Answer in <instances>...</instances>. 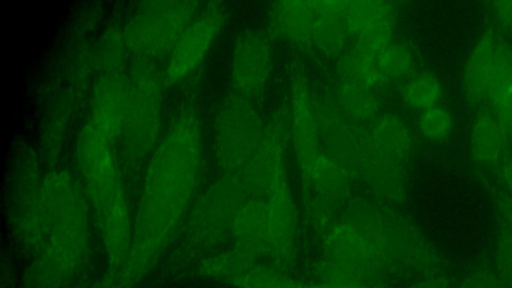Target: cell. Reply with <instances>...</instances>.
<instances>
[{
    "label": "cell",
    "instance_id": "1",
    "mask_svg": "<svg viewBox=\"0 0 512 288\" xmlns=\"http://www.w3.org/2000/svg\"><path fill=\"white\" fill-rule=\"evenodd\" d=\"M203 154L197 114L185 109L172 120L149 157L138 214V236L170 233L195 190Z\"/></svg>",
    "mask_w": 512,
    "mask_h": 288
},
{
    "label": "cell",
    "instance_id": "2",
    "mask_svg": "<svg viewBox=\"0 0 512 288\" xmlns=\"http://www.w3.org/2000/svg\"><path fill=\"white\" fill-rule=\"evenodd\" d=\"M342 216L357 225L394 279H421L445 273L446 265L433 243L406 215L378 199L351 198Z\"/></svg>",
    "mask_w": 512,
    "mask_h": 288
},
{
    "label": "cell",
    "instance_id": "3",
    "mask_svg": "<svg viewBox=\"0 0 512 288\" xmlns=\"http://www.w3.org/2000/svg\"><path fill=\"white\" fill-rule=\"evenodd\" d=\"M114 144L90 121L80 130L76 160L95 215L113 248L129 237V214Z\"/></svg>",
    "mask_w": 512,
    "mask_h": 288
},
{
    "label": "cell",
    "instance_id": "4",
    "mask_svg": "<svg viewBox=\"0 0 512 288\" xmlns=\"http://www.w3.org/2000/svg\"><path fill=\"white\" fill-rule=\"evenodd\" d=\"M165 86L163 73L151 60L137 58L133 62L127 74V108L119 139L122 160L128 166L138 168L149 159L161 138Z\"/></svg>",
    "mask_w": 512,
    "mask_h": 288
},
{
    "label": "cell",
    "instance_id": "5",
    "mask_svg": "<svg viewBox=\"0 0 512 288\" xmlns=\"http://www.w3.org/2000/svg\"><path fill=\"white\" fill-rule=\"evenodd\" d=\"M196 5L191 1L144 3L122 30L127 49L147 60L169 54L195 17Z\"/></svg>",
    "mask_w": 512,
    "mask_h": 288
},
{
    "label": "cell",
    "instance_id": "6",
    "mask_svg": "<svg viewBox=\"0 0 512 288\" xmlns=\"http://www.w3.org/2000/svg\"><path fill=\"white\" fill-rule=\"evenodd\" d=\"M264 125L250 98L227 96L215 119V156L224 174H241L251 159Z\"/></svg>",
    "mask_w": 512,
    "mask_h": 288
},
{
    "label": "cell",
    "instance_id": "7",
    "mask_svg": "<svg viewBox=\"0 0 512 288\" xmlns=\"http://www.w3.org/2000/svg\"><path fill=\"white\" fill-rule=\"evenodd\" d=\"M249 197L240 174H224L211 184L194 214L195 226L206 246L215 247L231 238L234 217Z\"/></svg>",
    "mask_w": 512,
    "mask_h": 288
},
{
    "label": "cell",
    "instance_id": "8",
    "mask_svg": "<svg viewBox=\"0 0 512 288\" xmlns=\"http://www.w3.org/2000/svg\"><path fill=\"white\" fill-rule=\"evenodd\" d=\"M226 20L218 6L196 14L169 52L163 72L165 84H174L193 72L205 59Z\"/></svg>",
    "mask_w": 512,
    "mask_h": 288
},
{
    "label": "cell",
    "instance_id": "9",
    "mask_svg": "<svg viewBox=\"0 0 512 288\" xmlns=\"http://www.w3.org/2000/svg\"><path fill=\"white\" fill-rule=\"evenodd\" d=\"M290 134L297 166L304 181L322 153L315 102L304 71L295 67L290 79Z\"/></svg>",
    "mask_w": 512,
    "mask_h": 288
},
{
    "label": "cell",
    "instance_id": "10",
    "mask_svg": "<svg viewBox=\"0 0 512 288\" xmlns=\"http://www.w3.org/2000/svg\"><path fill=\"white\" fill-rule=\"evenodd\" d=\"M269 216L270 264L289 273L298 255L299 217L287 176L280 179L265 198Z\"/></svg>",
    "mask_w": 512,
    "mask_h": 288
},
{
    "label": "cell",
    "instance_id": "11",
    "mask_svg": "<svg viewBox=\"0 0 512 288\" xmlns=\"http://www.w3.org/2000/svg\"><path fill=\"white\" fill-rule=\"evenodd\" d=\"M286 124L280 114L265 125L259 143L240 174L250 197L266 198L272 187L286 177Z\"/></svg>",
    "mask_w": 512,
    "mask_h": 288
},
{
    "label": "cell",
    "instance_id": "12",
    "mask_svg": "<svg viewBox=\"0 0 512 288\" xmlns=\"http://www.w3.org/2000/svg\"><path fill=\"white\" fill-rule=\"evenodd\" d=\"M273 51L262 32L245 31L237 36L231 54V81L236 93L250 98L266 87L272 69Z\"/></svg>",
    "mask_w": 512,
    "mask_h": 288
},
{
    "label": "cell",
    "instance_id": "13",
    "mask_svg": "<svg viewBox=\"0 0 512 288\" xmlns=\"http://www.w3.org/2000/svg\"><path fill=\"white\" fill-rule=\"evenodd\" d=\"M356 174L376 199L391 205H399L405 200L407 181L404 164L382 152L367 131L362 140Z\"/></svg>",
    "mask_w": 512,
    "mask_h": 288
},
{
    "label": "cell",
    "instance_id": "14",
    "mask_svg": "<svg viewBox=\"0 0 512 288\" xmlns=\"http://www.w3.org/2000/svg\"><path fill=\"white\" fill-rule=\"evenodd\" d=\"M320 136L330 155L346 165L357 176L360 148L366 131L346 116L335 100L315 102Z\"/></svg>",
    "mask_w": 512,
    "mask_h": 288
},
{
    "label": "cell",
    "instance_id": "15",
    "mask_svg": "<svg viewBox=\"0 0 512 288\" xmlns=\"http://www.w3.org/2000/svg\"><path fill=\"white\" fill-rule=\"evenodd\" d=\"M127 108V75L103 72L95 82L89 121L113 144L120 139Z\"/></svg>",
    "mask_w": 512,
    "mask_h": 288
},
{
    "label": "cell",
    "instance_id": "16",
    "mask_svg": "<svg viewBox=\"0 0 512 288\" xmlns=\"http://www.w3.org/2000/svg\"><path fill=\"white\" fill-rule=\"evenodd\" d=\"M233 247L256 262L269 255V216L265 198L249 197L238 209L231 228Z\"/></svg>",
    "mask_w": 512,
    "mask_h": 288
},
{
    "label": "cell",
    "instance_id": "17",
    "mask_svg": "<svg viewBox=\"0 0 512 288\" xmlns=\"http://www.w3.org/2000/svg\"><path fill=\"white\" fill-rule=\"evenodd\" d=\"M316 1L275 2L269 11V29L276 37L296 45H312L317 22Z\"/></svg>",
    "mask_w": 512,
    "mask_h": 288
},
{
    "label": "cell",
    "instance_id": "18",
    "mask_svg": "<svg viewBox=\"0 0 512 288\" xmlns=\"http://www.w3.org/2000/svg\"><path fill=\"white\" fill-rule=\"evenodd\" d=\"M487 98L506 136L512 138V48L496 42Z\"/></svg>",
    "mask_w": 512,
    "mask_h": 288
},
{
    "label": "cell",
    "instance_id": "19",
    "mask_svg": "<svg viewBox=\"0 0 512 288\" xmlns=\"http://www.w3.org/2000/svg\"><path fill=\"white\" fill-rule=\"evenodd\" d=\"M347 1H316L317 22L312 45L326 57H340L351 34L345 20Z\"/></svg>",
    "mask_w": 512,
    "mask_h": 288
},
{
    "label": "cell",
    "instance_id": "20",
    "mask_svg": "<svg viewBox=\"0 0 512 288\" xmlns=\"http://www.w3.org/2000/svg\"><path fill=\"white\" fill-rule=\"evenodd\" d=\"M368 134L382 152L403 164L414 151L415 140L409 126L394 113L379 115Z\"/></svg>",
    "mask_w": 512,
    "mask_h": 288
},
{
    "label": "cell",
    "instance_id": "21",
    "mask_svg": "<svg viewBox=\"0 0 512 288\" xmlns=\"http://www.w3.org/2000/svg\"><path fill=\"white\" fill-rule=\"evenodd\" d=\"M495 44L493 31L487 29L467 60L463 73V86L466 97L471 103L479 104L487 99Z\"/></svg>",
    "mask_w": 512,
    "mask_h": 288
},
{
    "label": "cell",
    "instance_id": "22",
    "mask_svg": "<svg viewBox=\"0 0 512 288\" xmlns=\"http://www.w3.org/2000/svg\"><path fill=\"white\" fill-rule=\"evenodd\" d=\"M506 137L495 116L488 111L479 113L471 132V153L474 160L483 166L496 165L504 150Z\"/></svg>",
    "mask_w": 512,
    "mask_h": 288
},
{
    "label": "cell",
    "instance_id": "23",
    "mask_svg": "<svg viewBox=\"0 0 512 288\" xmlns=\"http://www.w3.org/2000/svg\"><path fill=\"white\" fill-rule=\"evenodd\" d=\"M333 99L358 124L373 122L380 115V101L372 88L339 80Z\"/></svg>",
    "mask_w": 512,
    "mask_h": 288
},
{
    "label": "cell",
    "instance_id": "24",
    "mask_svg": "<svg viewBox=\"0 0 512 288\" xmlns=\"http://www.w3.org/2000/svg\"><path fill=\"white\" fill-rule=\"evenodd\" d=\"M396 10L387 1H347L345 20L351 37L386 21L395 20Z\"/></svg>",
    "mask_w": 512,
    "mask_h": 288
},
{
    "label": "cell",
    "instance_id": "25",
    "mask_svg": "<svg viewBox=\"0 0 512 288\" xmlns=\"http://www.w3.org/2000/svg\"><path fill=\"white\" fill-rule=\"evenodd\" d=\"M337 73L340 81L355 83L372 89L385 84L375 60L363 56L353 48L345 51L339 57Z\"/></svg>",
    "mask_w": 512,
    "mask_h": 288
},
{
    "label": "cell",
    "instance_id": "26",
    "mask_svg": "<svg viewBox=\"0 0 512 288\" xmlns=\"http://www.w3.org/2000/svg\"><path fill=\"white\" fill-rule=\"evenodd\" d=\"M230 284L236 288H311L310 283L294 279L271 264L261 263L233 279Z\"/></svg>",
    "mask_w": 512,
    "mask_h": 288
},
{
    "label": "cell",
    "instance_id": "27",
    "mask_svg": "<svg viewBox=\"0 0 512 288\" xmlns=\"http://www.w3.org/2000/svg\"><path fill=\"white\" fill-rule=\"evenodd\" d=\"M400 96L410 108L424 111L437 106L442 96V86L433 74L423 72L409 78L402 85Z\"/></svg>",
    "mask_w": 512,
    "mask_h": 288
},
{
    "label": "cell",
    "instance_id": "28",
    "mask_svg": "<svg viewBox=\"0 0 512 288\" xmlns=\"http://www.w3.org/2000/svg\"><path fill=\"white\" fill-rule=\"evenodd\" d=\"M375 63L386 84L408 77L414 68V56L407 45L392 41L375 59Z\"/></svg>",
    "mask_w": 512,
    "mask_h": 288
},
{
    "label": "cell",
    "instance_id": "29",
    "mask_svg": "<svg viewBox=\"0 0 512 288\" xmlns=\"http://www.w3.org/2000/svg\"><path fill=\"white\" fill-rule=\"evenodd\" d=\"M257 263L259 262L232 247L207 259L203 269L208 275L230 283L233 279L249 271Z\"/></svg>",
    "mask_w": 512,
    "mask_h": 288
},
{
    "label": "cell",
    "instance_id": "30",
    "mask_svg": "<svg viewBox=\"0 0 512 288\" xmlns=\"http://www.w3.org/2000/svg\"><path fill=\"white\" fill-rule=\"evenodd\" d=\"M395 20L386 21L364 30L354 37L353 49L363 56L375 60L393 41Z\"/></svg>",
    "mask_w": 512,
    "mask_h": 288
},
{
    "label": "cell",
    "instance_id": "31",
    "mask_svg": "<svg viewBox=\"0 0 512 288\" xmlns=\"http://www.w3.org/2000/svg\"><path fill=\"white\" fill-rule=\"evenodd\" d=\"M418 127L423 137L440 141L449 135L452 129V117L448 110L434 106L422 111L418 120Z\"/></svg>",
    "mask_w": 512,
    "mask_h": 288
},
{
    "label": "cell",
    "instance_id": "32",
    "mask_svg": "<svg viewBox=\"0 0 512 288\" xmlns=\"http://www.w3.org/2000/svg\"><path fill=\"white\" fill-rule=\"evenodd\" d=\"M495 272L512 288V231L501 220L496 239Z\"/></svg>",
    "mask_w": 512,
    "mask_h": 288
},
{
    "label": "cell",
    "instance_id": "33",
    "mask_svg": "<svg viewBox=\"0 0 512 288\" xmlns=\"http://www.w3.org/2000/svg\"><path fill=\"white\" fill-rule=\"evenodd\" d=\"M453 288H508L495 271L479 268L466 274Z\"/></svg>",
    "mask_w": 512,
    "mask_h": 288
},
{
    "label": "cell",
    "instance_id": "34",
    "mask_svg": "<svg viewBox=\"0 0 512 288\" xmlns=\"http://www.w3.org/2000/svg\"><path fill=\"white\" fill-rule=\"evenodd\" d=\"M453 280L446 273L415 280L406 288H453Z\"/></svg>",
    "mask_w": 512,
    "mask_h": 288
},
{
    "label": "cell",
    "instance_id": "35",
    "mask_svg": "<svg viewBox=\"0 0 512 288\" xmlns=\"http://www.w3.org/2000/svg\"><path fill=\"white\" fill-rule=\"evenodd\" d=\"M495 196L500 220L512 231V196L499 190H496Z\"/></svg>",
    "mask_w": 512,
    "mask_h": 288
},
{
    "label": "cell",
    "instance_id": "36",
    "mask_svg": "<svg viewBox=\"0 0 512 288\" xmlns=\"http://www.w3.org/2000/svg\"><path fill=\"white\" fill-rule=\"evenodd\" d=\"M496 20L505 28H512V0L494 1L491 3Z\"/></svg>",
    "mask_w": 512,
    "mask_h": 288
},
{
    "label": "cell",
    "instance_id": "37",
    "mask_svg": "<svg viewBox=\"0 0 512 288\" xmlns=\"http://www.w3.org/2000/svg\"><path fill=\"white\" fill-rule=\"evenodd\" d=\"M500 176L510 193L509 195L512 196V157L502 163L500 168Z\"/></svg>",
    "mask_w": 512,
    "mask_h": 288
},
{
    "label": "cell",
    "instance_id": "38",
    "mask_svg": "<svg viewBox=\"0 0 512 288\" xmlns=\"http://www.w3.org/2000/svg\"><path fill=\"white\" fill-rule=\"evenodd\" d=\"M311 288H383L365 284H357V283H325V282H316L310 283Z\"/></svg>",
    "mask_w": 512,
    "mask_h": 288
}]
</instances>
